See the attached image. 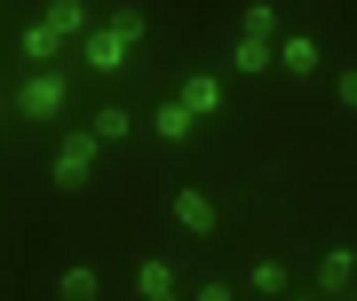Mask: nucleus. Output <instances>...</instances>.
<instances>
[{
	"instance_id": "f257e3e1",
	"label": "nucleus",
	"mask_w": 357,
	"mask_h": 301,
	"mask_svg": "<svg viewBox=\"0 0 357 301\" xmlns=\"http://www.w3.org/2000/svg\"><path fill=\"white\" fill-rule=\"evenodd\" d=\"M88 32H96V16L79 8V0H56V8H40L32 24H24V40H16V48H24L40 72H48V56H56V48H72V40H88Z\"/></svg>"
},
{
	"instance_id": "f03ea898",
	"label": "nucleus",
	"mask_w": 357,
	"mask_h": 301,
	"mask_svg": "<svg viewBox=\"0 0 357 301\" xmlns=\"http://www.w3.org/2000/svg\"><path fill=\"white\" fill-rule=\"evenodd\" d=\"M135 40H143V8H112L88 40H79V56H88L96 72H119V63L135 56Z\"/></svg>"
},
{
	"instance_id": "7ed1b4c3",
	"label": "nucleus",
	"mask_w": 357,
	"mask_h": 301,
	"mask_svg": "<svg viewBox=\"0 0 357 301\" xmlns=\"http://www.w3.org/2000/svg\"><path fill=\"white\" fill-rule=\"evenodd\" d=\"M96 127H88V135H64V150H56V167H48V183L56 190H88V175H96Z\"/></svg>"
},
{
	"instance_id": "20e7f679",
	"label": "nucleus",
	"mask_w": 357,
	"mask_h": 301,
	"mask_svg": "<svg viewBox=\"0 0 357 301\" xmlns=\"http://www.w3.org/2000/svg\"><path fill=\"white\" fill-rule=\"evenodd\" d=\"M8 111L16 119H56V111H64V72H32L24 88L8 95Z\"/></svg>"
},
{
	"instance_id": "39448f33",
	"label": "nucleus",
	"mask_w": 357,
	"mask_h": 301,
	"mask_svg": "<svg viewBox=\"0 0 357 301\" xmlns=\"http://www.w3.org/2000/svg\"><path fill=\"white\" fill-rule=\"evenodd\" d=\"M175 103H183V111H191V119H206V111H215V103H222V79H215V72H191V79H183V88H175Z\"/></svg>"
},
{
	"instance_id": "423d86ee",
	"label": "nucleus",
	"mask_w": 357,
	"mask_h": 301,
	"mask_svg": "<svg viewBox=\"0 0 357 301\" xmlns=\"http://www.w3.org/2000/svg\"><path fill=\"white\" fill-rule=\"evenodd\" d=\"M349 277H357V254L349 246H326L318 254V293H349Z\"/></svg>"
},
{
	"instance_id": "0eeeda50",
	"label": "nucleus",
	"mask_w": 357,
	"mask_h": 301,
	"mask_svg": "<svg viewBox=\"0 0 357 301\" xmlns=\"http://www.w3.org/2000/svg\"><path fill=\"white\" fill-rule=\"evenodd\" d=\"M175 222L191 230V238H206V230H215V199H206V190H175Z\"/></svg>"
},
{
	"instance_id": "6e6552de",
	"label": "nucleus",
	"mask_w": 357,
	"mask_h": 301,
	"mask_svg": "<svg viewBox=\"0 0 357 301\" xmlns=\"http://www.w3.org/2000/svg\"><path fill=\"white\" fill-rule=\"evenodd\" d=\"M278 63H286L294 79H302V72H318V40H310V32H286V40H278Z\"/></svg>"
},
{
	"instance_id": "1a4fd4ad",
	"label": "nucleus",
	"mask_w": 357,
	"mask_h": 301,
	"mask_svg": "<svg viewBox=\"0 0 357 301\" xmlns=\"http://www.w3.org/2000/svg\"><path fill=\"white\" fill-rule=\"evenodd\" d=\"M135 286H143V301H183V286H175V270H167V262H143Z\"/></svg>"
},
{
	"instance_id": "9d476101",
	"label": "nucleus",
	"mask_w": 357,
	"mask_h": 301,
	"mask_svg": "<svg viewBox=\"0 0 357 301\" xmlns=\"http://www.w3.org/2000/svg\"><path fill=\"white\" fill-rule=\"evenodd\" d=\"M230 63H238V72H270V63H278V40H238Z\"/></svg>"
},
{
	"instance_id": "9b49d317",
	"label": "nucleus",
	"mask_w": 357,
	"mask_h": 301,
	"mask_svg": "<svg viewBox=\"0 0 357 301\" xmlns=\"http://www.w3.org/2000/svg\"><path fill=\"white\" fill-rule=\"evenodd\" d=\"M96 293H103L96 270H64V277H56V301H96Z\"/></svg>"
},
{
	"instance_id": "f8f14e48",
	"label": "nucleus",
	"mask_w": 357,
	"mask_h": 301,
	"mask_svg": "<svg viewBox=\"0 0 357 301\" xmlns=\"http://www.w3.org/2000/svg\"><path fill=\"white\" fill-rule=\"evenodd\" d=\"M238 40H278V8H262V0H255V8L238 16Z\"/></svg>"
},
{
	"instance_id": "ddd939ff",
	"label": "nucleus",
	"mask_w": 357,
	"mask_h": 301,
	"mask_svg": "<svg viewBox=\"0 0 357 301\" xmlns=\"http://www.w3.org/2000/svg\"><path fill=\"white\" fill-rule=\"evenodd\" d=\"M151 127H159V135H167V143H183V135H191V127H199V119H191V111H183V103H167V111H151Z\"/></svg>"
},
{
	"instance_id": "4468645a",
	"label": "nucleus",
	"mask_w": 357,
	"mask_h": 301,
	"mask_svg": "<svg viewBox=\"0 0 357 301\" xmlns=\"http://www.w3.org/2000/svg\"><path fill=\"white\" fill-rule=\"evenodd\" d=\"M128 127H135L128 111H96V143H119V135H128Z\"/></svg>"
},
{
	"instance_id": "2eb2a0df",
	"label": "nucleus",
	"mask_w": 357,
	"mask_h": 301,
	"mask_svg": "<svg viewBox=\"0 0 357 301\" xmlns=\"http://www.w3.org/2000/svg\"><path fill=\"white\" fill-rule=\"evenodd\" d=\"M246 286H255V293H286V270H278V262H255V277H246Z\"/></svg>"
},
{
	"instance_id": "dca6fc26",
	"label": "nucleus",
	"mask_w": 357,
	"mask_h": 301,
	"mask_svg": "<svg viewBox=\"0 0 357 301\" xmlns=\"http://www.w3.org/2000/svg\"><path fill=\"white\" fill-rule=\"evenodd\" d=\"M333 95H342V103H349V111H357V63H349V72H342V79H333Z\"/></svg>"
},
{
	"instance_id": "f3484780",
	"label": "nucleus",
	"mask_w": 357,
	"mask_h": 301,
	"mask_svg": "<svg viewBox=\"0 0 357 301\" xmlns=\"http://www.w3.org/2000/svg\"><path fill=\"white\" fill-rule=\"evenodd\" d=\"M199 301H238V293H230V286H206V293H199Z\"/></svg>"
},
{
	"instance_id": "a211bd4d",
	"label": "nucleus",
	"mask_w": 357,
	"mask_h": 301,
	"mask_svg": "<svg viewBox=\"0 0 357 301\" xmlns=\"http://www.w3.org/2000/svg\"><path fill=\"white\" fill-rule=\"evenodd\" d=\"M294 301H310V293H294Z\"/></svg>"
}]
</instances>
